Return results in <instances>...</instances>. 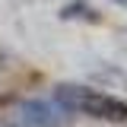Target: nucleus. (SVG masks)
I'll list each match as a JSON object with an SVG mask.
<instances>
[{"mask_svg": "<svg viewBox=\"0 0 127 127\" xmlns=\"http://www.w3.org/2000/svg\"><path fill=\"white\" fill-rule=\"evenodd\" d=\"M114 3H121V6H127V0H114Z\"/></svg>", "mask_w": 127, "mask_h": 127, "instance_id": "nucleus-4", "label": "nucleus"}, {"mask_svg": "<svg viewBox=\"0 0 127 127\" xmlns=\"http://www.w3.org/2000/svg\"><path fill=\"white\" fill-rule=\"evenodd\" d=\"M16 121H19V127H64L70 121V111L54 95L51 98H26L16 108Z\"/></svg>", "mask_w": 127, "mask_h": 127, "instance_id": "nucleus-2", "label": "nucleus"}, {"mask_svg": "<svg viewBox=\"0 0 127 127\" xmlns=\"http://www.w3.org/2000/svg\"><path fill=\"white\" fill-rule=\"evenodd\" d=\"M54 98H57L70 114H86V118H95V121H114V124L127 121V102L114 98L111 92H102V89H95V86L61 83V86L54 89Z\"/></svg>", "mask_w": 127, "mask_h": 127, "instance_id": "nucleus-1", "label": "nucleus"}, {"mask_svg": "<svg viewBox=\"0 0 127 127\" xmlns=\"http://www.w3.org/2000/svg\"><path fill=\"white\" fill-rule=\"evenodd\" d=\"M64 19H73V16H83V19H89V22H98V16H92V10L86 6V3H70V6H64Z\"/></svg>", "mask_w": 127, "mask_h": 127, "instance_id": "nucleus-3", "label": "nucleus"}]
</instances>
